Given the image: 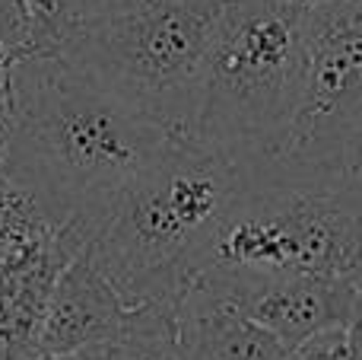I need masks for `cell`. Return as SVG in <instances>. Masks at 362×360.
<instances>
[{
  "instance_id": "cell-1",
  "label": "cell",
  "mask_w": 362,
  "mask_h": 360,
  "mask_svg": "<svg viewBox=\"0 0 362 360\" xmlns=\"http://www.w3.org/2000/svg\"><path fill=\"white\" fill-rule=\"evenodd\" d=\"M13 99L16 125L4 172L57 227L99 217L175 134L57 55L19 57Z\"/></svg>"
},
{
  "instance_id": "cell-2",
  "label": "cell",
  "mask_w": 362,
  "mask_h": 360,
  "mask_svg": "<svg viewBox=\"0 0 362 360\" xmlns=\"http://www.w3.org/2000/svg\"><path fill=\"white\" fill-rule=\"evenodd\" d=\"M251 176L248 163L197 134H172L99 214L86 255L127 306H178L210 268Z\"/></svg>"
},
{
  "instance_id": "cell-3",
  "label": "cell",
  "mask_w": 362,
  "mask_h": 360,
  "mask_svg": "<svg viewBox=\"0 0 362 360\" xmlns=\"http://www.w3.org/2000/svg\"><path fill=\"white\" fill-rule=\"evenodd\" d=\"M229 0H76L57 57L140 115L191 134L204 67Z\"/></svg>"
},
{
  "instance_id": "cell-4",
  "label": "cell",
  "mask_w": 362,
  "mask_h": 360,
  "mask_svg": "<svg viewBox=\"0 0 362 360\" xmlns=\"http://www.w3.org/2000/svg\"><path fill=\"white\" fill-rule=\"evenodd\" d=\"M305 83V4L229 0L204 67L194 131L248 166L274 159Z\"/></svg>"
},
{
  "instance_id": "cell-5",
  "label": "cell",
  "mask_w": 362,
  "mask_h": 360,
  "mask_svg": "<svg viewBox=\"0 0 362 360\" xmlns=\"http://www.w3.org/2000/svg\"><path fill=\"white\" fill-rule=\"evenodd\" d=\"M210 265L362 281V182H293L251 169Z\"/></svg>"
},
{
  "instance_id": "cell-6",
  "label": "cell",
  "mask_w": 362,
  "mask_h": 360,
  "mask_svg": "<svg viewBox=\"0 0 362 360\" xmlns=\"http://www.w3.org/2000/svg\"><path fill=\"white\" fill-rule=\"evenodd\" d=\"M267 169L293 182H362V0L305 4V83Z\"/></svg>"
},
{
  "instance_id": "cell-7",
  "label": "cell",
  "mask_w": 362,
  "mask_h": 360,
  "mask_svg": "<svg viewBox=\"0 0 362 360\" xmlns=\"http://www.w3.org/2000/svg\"><path fill=\"white\" fill-rule=\"evenodd\" d=\"M197 284L264 325L289 351L302 348L325 332L346 329L356 303V284L308 274L210 265Z\"/></svg>"
},
{
  "instance_id": "cell-8",
  "label": "cell",
  "mask_w": 362,
  "mask_h": 360,
  "mask_svg": "<svg viewBox=\"0 0 362 360\" xmlns=\"http://www.w3.org/2000/svg\"><path fill=\"white\" fill-rule=\"evenodd\" d=\"M131 306L124 303L112 281L93 265L86 252H80L61 271L51 291L48 310L38 329L42 354H74L112 344L118 338Z\"/></svg>"
},
{
  "instance_id": "cell-9",
  "label": "cell",
  "mask_w": 362,
  "mask_h": 360,
  "mask_svg": "<svg viewBox=\"0 0 362 360\" xmlns=\"http://www.w3.org/2000/svg\"><path fill=\"white\" fill-rule=\"evenodd\" d=\"M187 360H289L293 351L216 293L194 284L178 303Z\"/></svg>"
},
{
  "instance_id": "cell-10",
  "label": "cell",
  "mask_w": 362,
  "mask_h": 360,
  "mask_svg": "<svg viewBox=\"0 0 362 360\" xmlns=\"http://www.w3.org/2000/svg\"><path fill=\"white\" fill-rule=\"evenodd\" d=\"M112 360H187L185 348H181L178 306H131L118 338L112 342Z\"/></svg>"
},
{
  "instance_id": "cell-11",
  "label": "cell",
  "mask_w": 362,
  "mask_h": 360,
  "mask_svg": "<svg viewBox=\"0 0 362 360\" xmlns=\"http://www.w3.org/2000/svg\"><path fill=\"white\" fill-rule=\"evenodd\" d=\"M54 230L57 223L45 214L42 204L0 169V261L51 236Z\"/></svg>"
},
{
  "instance_id": "cell-12",
  "label": "cell",
  "mask_w": 362,
  "mask_h": 360,
  "mask_svg": "<svg viewBox=\"0 0 362 360\" xmlns=\"http://www.w3.org/2000/svg\"><path fill=\"white\" fill-rule=\"evenodd\" d=\"M29 16V51L48 57L57 55L76 19V0H23Z\"/></svg>"
},
{
  "instance_id": "cell-13",
  "label": "cell",
  "mask_w": 362,
  "mask_h": 360,
  "mask_svg": "<svg viewBox=\"0 0 362 360\" xmlns=\"http://www.w3.org/2000/svg\"><path fill=\"white\" fill-rule=\"evenodd\" d=\"M289 360H362V354L353 348L346 329H334L305 342L302 348H296Z\"/></svg>"
},
{
  "instance_id": "cell-14",
  "label": "cell",
  "mask_w": 362,
  "mask_h": 360,
  "mask_svg": "<svg viewBox=\"0 0 362 360\" xmlns=\"http://www.w3.org/2000/svg\"><path fill=\"white\" fill-rule=\"evenodd\" d=\"M0 42L16 55L29 51V16L23 0H0Z\"/></svg>"
},
{
  "instance_id": "cell-15",
  "label": "cell",
  "mask_w": 362,
  "mask_h": 360,
  "mask_svg": "<svg viewBox=\"0 0 362 360\" xmlns=\"http://www.w3.org/2000/svg\"><path fill=\"white\" fill-rule=\"evenodd\" d=\"M38 357H42V351H38L35 338L0 322V360H38Z\"/></svg>"
},
{
  "instance_id": "cell-16",
  "label": "cell",
  "mask_w": 362,
  "mask_h": 360,
  "mask_svg": "<svg viewBox=\"0 0 362 360\" xmlns=\"http://www.w3.org/2000/svg\"><path fill=\"white\" fill-rule=\"evenodd\" d=\"M19 57L13 48H6L0 42V106H16L13 99V80H16V67H19Z\"/></svg>"
},
{
  "instance_id": "cell-17",
  "label": "cell",
  "mask_w": 362,
  "mask_h": 360,
  "mask_svg": "<svg viewBox=\"0 0 362 360\" xmlns=\"http://www.w3.org/2000/svg\"><path fill=\"white\" fill-rule=\"evenodd\" d=\"M13 125H16V106H0V169H4L6 153H10Z\"/></svg>"
},
{
  "instance_id": "cell-18",
  "label": "cell",
  "mask_w": 362,
  "mask_h": 360,
  "mask_svg": "<svg viewBox=\"0 0 362 360\" xmlns=\"http://www.w3.org/2000/svg\"><path fill=\"white\" fill-rule=\"evenodd\" d=\"M38 360H112V344L89 348V351H74V354H42Z\"/></svg>"
},
{
  "instance_id": "cell-19",
  "label": "cell",
  "mask_w": 362,
  "mask_h": 360,
  "mask_svg": "<svg viewBox=\"0 0 362 360\" xmlns=\"http://www.w3.org/2000/svg\"><path fill=\"white\" fill-rule=\"evenodd\" d=\"M289 4H305V0H289Z\"/></svg>"
}]
</instances>
